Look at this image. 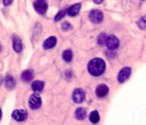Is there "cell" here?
<instances>
[{
  "label": "cell",
  "mask_w": 146,
  "mask_h": 125,
  "mask_svg": "<svg viewBox=\"0 0 146 125\" xmlns=\"http://www.w3.org/2000/svg\"><path fill=\"white\" fill-rule=\"evenodd\" d=\"M89 18L94 24H99L104 19V14L100 10H93L90 12Z\"/></svg>",
  "instance_id": "2"
},
{
  "label": "cell",
  "mask_w": 146,
  "mask_h": 125,
  "mask_svg": "<svg viewBox=\"0 0 146 125\" xmlns=\"http://www.w3.org/2000/svg\"><path fill=\"white\" fill-rule=\"evenodd\" d=\"M34 7L38 14H44L46 12L47 9H48V4L44 1L37 0V1H34Z\"/></svg>",
  "instance_id": "4"
},
{
  "label": "cell",
  "mask_w": 146,
  "mask_h": 125,
  "mask_svg": "<svg viewBox=\"0 0 146 125\" xmlns=\"http://www.w3.org/2000/svg\"><path fill=\"white\" fill-rule=\"evenodd\" d=\"M131 69L128 67H126V68H124L120 71L119 74H118V82H125L129 78L130 75H131Z\"/></svg>",
  "instance_id": "7"
},
{
  "label": "cell",
  "mask_w": 146,
  "mask_h": 125,
  "mask_svg": "<svg viewBox=\"0 0 146 125\" xmlns=\"http://www.w3.org/2000/svg\"><path fill=\"white\" fill-rule=\"evenodd\" d=\"M108 37V36L106 34H104V33H101L98 38V43L101 45H103L104 44H105L106 43Z\"/></svg>",
  "instance_id": "19"
},
{
  "label": "cell",
  "mask_w": 146,
  "mask_h": 125,
  "mask_svg": "<svg viewBox=\"0 0 146 125\" xmlns=\"http://www.w3.org/2000/svg\"><path fill=\"white\" fill-rule=\"evenodd\" d=\"M29 105L31 109H38L41 105V99L39 96L36 94L31 95L29 99Z\"/></svg>",
  "instance_id": "3"
},
{
  "label": "cell",
  "mask_w": 146,
  "mask_h": 125,
  "mask_svg": "<svg viewBox=\"0 0 146 125\" xmlns=\"http://www.w3.org/2000/svg\"><path fill=\"white\" fill-rule=\"evenodd\" d=\"M12 117L18 122H22L27 118V112L24 109H16L12 112Z\"/></svg>",
  "instance_id": "6"
},
{
  "label": "cell",
  "mask_w": 146,
  "mask_h": 125,
  "mask_svg": "<svg viewBox=\"0 0 146 125\" xmlns=\"http://www.w3.org/2000/svg\"><path fill=\"white\" fill-rule=\"evenodd\" d=\"M108 88L105 84H101L98 85L96 89V94L98 97H104L108 94Z\"/></svg>",
  "instance_id": "9"
},
{
  "label": "cell",
  "mask_w": 146,
  "mask_h": 125,
  "mask_svg": "<svg viewBox=\"0 0 146 125\" xmlns=\"http://www.w3.org/2000/svg\"><path fill=\"white\" fill-rule=\"evenodd\" d=\"M73 58V54L71 50H66L63 53V58L67 63L71 62Z\"/></svg>",
  "instance_id": "18"
},
{
  "label": "cell",
  "mask_w": 146,
  "mask_h": 125,
  "mask_svg": "<svg viewBox=\"0 0 146 125\" xmlns=\"http://www.w3.org/2000/svg\"><path fill=\"white\" fill-rule=\"evenodd\" d=\"M72 99L76 103H81L85 99V92L81 88L75 89L73 93Z\"/></svg>",
  "instance_id": "5"
},
{
  "label": "cell",
  "mask_w": 146,
  "mask_h": 125,
  "mask_svg": "<svg viewBox=\"0 0 146 125\" xmlns=\"http://www.w3.org/2000/svg\"><path fill=\"white\" fill-rule=\"evenodd\" d=\"M61 27H62V29L64 30V31H68V30L72 28V26L68 22H64V24L61 25Z\"/></svg>",
  "instance_id": "21"
},
{
  "label": "cell",
  "mask_w": 146,
  "mask_h": 125,
  "mask_svg": "<svg viewBox=\"0 0 146 125\" xmlns=\"http://www.w3.org/2000/svg\"><path fill=\"white\" fill-rule=\"evenodd\" d=\"M106 69V63L101 58H94L88 65V72L94 76H99L104 73Z\"/></svg>",
  "instance_id": "1"
},
{
  "label": "cell",
  "mask_w": 146,
  "mask_h": 125,
  "mask_svg": "<svg viewBox=\"0 0 146 125\" xmlns=\"http://www.w3.org/2000/svg\"><path fill=\"white\" fill-rule=\"evenodd\" d=\"M75 115L77 119H78V120H83L86 117V110L83 107L78 108L76 109V111Z\"/></svg>",
  "instance_id": "16"
},
{
  "label": "cell",
  "mask_w": 146,
  "mask_h": 125,
  "mask_svg": "<svg viewBox=\"0 0 146 125\" xmlns=\"http://www.w3.org/2000/svg\"><path fill=\"white\" fill-rule=\"evenodd\" d=\"M107 48L109 50H115L119 46V41L116 37L113 36H110L107 38L106 43Z\"/></svg>",
  "instance_id": "8"
},
{
  "label": "cell",
  "mask_w": 146,
  "mask_h": 125,
  "mask_svg": "<svg viewBox=\"0 0 146 125\" xmlns=\"http://www.w3.org/2000/svg\"><path fill=\"white\" fill-rule=\"evenodd\" d=\"M66 13V11L65 9L61 10L60 11H58V13L56 14V15L55 18H54V21H59V20H61V18H62L63 17L65 16Z\"/></svg>",
  "instance_id": "20"
},
{
  "label": "cell",
  "mask_w": 146,
  "mask_h": 125,
  "mask_svg": "<svg viewBox=\"0 0 146 125\" xmlns=\"http://www.w3.org/2000/svg\"><path fill=\"white\" fill-rule=\"evenodd\" d=\"M40 1H44V0H40Z\"/></svg>",
  "instance_id": "26"
},
{
  "label": "cell",
  "mask_w": 146,
  "mask_h": 125,
  "mask_svg": "<svg viewBox=\"0 0 146 125\" xmlns=\"http://www.w3.org/2000/svg\"><path fill=\"white\" fill-rule=\"evenodd\" d=\"M13 48L17 53H20L22 51V43L19 37L17 35L13 36L12 38Z\"/></svg>",
  "instance_id": "10"
},
{
  "label": "cell",
  "mask_w": 146,
  "mask_h": 125,
  "mask_svg": "<svg viewBox=\"0 0 146 125\" xmlns=\"http://www.w3.org/2000/svg\"><path fill=\"white\" fill-rule=\"evenodd\" d=\"M33 77H34V75H33V72H31V70H24V72L21 73V78L24 82H29L33 79Z\"/></svg>",
  "instance_id": "14"
},
{
  "label": "cell",
  "mask_w": 146,
  "mask_h": 125,
  "mask_svg": "<svg viewBox=\"0 0 146 125\" xmlns=\"http://www.w3.org/2000/svg\"><path fill=\"white\" fill-rule=\"evenodd\" d=\"M0 50H1V45H0Z\"/></svg>",
  "instance_id": "25"
},
{
  "label": "cell",
  "mask_w": 146,
  "mask_h": 125,
  "mask_svg": "<svg viewBox=\"0 0 146 125\" xmlns=\"http://www.w3.org/2000/svg\"><path fill=\"white\" fill-rule=\"evenodd\" d=\"M44 87V82L40 80H36L31 84V89L34 92H40Z\"/></svg>",
  "instance_id": "15"
},
{
  "label": "cell",
  "mask_w": 146,
  "mask_h": 125,
  "mask_svg": "<svg viewBox=\"0 0 146 125\" xmlns=\"http://www.w3.org/2000/svg\"><path fill=\"white\" fill-rule=\"evenodd\" d=\"M4 82H5V86L7 89H11L15 87L16 81L15 79L12 76H7L4 79Z\"/></svg>",
  "instance_id": "13"
},
{
  "label": "cell",
  "mask_w": 146,
  "mask_h": 125,
  "mask_svg": "<svg viewBox=\"0 0 146 125\" xmlns=\"http://www.w3.org/2000/svg\"><path fill=\"white\" fill-rule=\"evenodd\" d=\"M89 119L92 123L94 124L98 123V121H99L100 119V116L98 112H97V111H93V112L90 114Z\"/></svg>",
  "instance_id": "17"
},
{
  "label": "cell",
  "mask_w": 146,
  "mask_h": 125,
  "mask_svg": "<svg viewBox=\"0 0 146 125\" xmlns=\"http://www.w3.org/2000/svg\"><path fill=\"white\" fill-rule=\"evenodd\" d=\"M81 9V4H76L74 5H72L67 11L68 15L71 16H74L77 15L78 14Z\"/></svg>",
  "instance_id": "12"
},
{
  "label": "cell",
  "mask_w": 146,
  "mask_h": 125,
  "mask_svg": "<svg viewBox=\"0 0 146 125\" xmlns=\"http://www.w3.org/2000/svg\"><path fill=\"white\" fill-rule=\"evenodd\" d=\"M1 116H2V113H1V109H0V119H1Z\"/></svg>",
  "instance_id": "23"
},
{
  "label": "cell",
  "mask_w": 146,
  "mask_h": 125,
  "mask_svg": "<svg viewBox=\"0 0 146 125\" xmlns=\"http://www.w3.org/2000/svg\"><path fill=\"white\" fill-rule=\"evenodd\" d=\"M1 81H2V79H1V77H0V85H1Z\"/></svg>",
  "instance_id": "24"
},
{
  "label": "cell",
  "mask_w": 146,
  "mask_h": 125,
  "mask_svg": "<svg viewBox=\"0 0 146 125\" xmlns=\"http://www.w3.org/2000/svg\"><path fill=\"white\" fill-rule=\"evenodd\" d=\"M103 1H104V0H94V3H96V4H101V3L103 2Z\"/></svg>",
  "instance_id": "22"
},
{
  "label": "cell",
  "mask_w": 146,
  "mask_h": 125,
  "mask_svg": "<svg viewBox=\"0 0 146 125\" xmlns=\"http://www.w3.org/2000/svg\"><path fill=\"white\" fill-rule=\"evenodd\" d=\"M56 43V38L55 36H51L47 38L44 42L43 46L45 49H50L53 48Z\"/></svg>",
  "instance_id": "11"
}]
</instances>
